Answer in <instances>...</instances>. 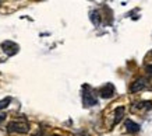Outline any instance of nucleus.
<instances>
[{
	"label": "nucleus",
	"mask_w": 152,
	"mask_h": 136,
	"mask_svg": "<svg viewBox=\"0 0 152 136\" xmlns=\"http://www.w3.org/2000/svg\"><path fill=\"white\" fill-rule=\"evenodd\" d=\"M152 108V101H141V103H137L133 105V109L134 112H145L148 109Z\"/></svg>",
	"instance_id": "6"
},
{
	"label": "nucleus",
	"mask_w": 152,
	"mask_h": 136,
	"mask_svg": "<svg viewBox=\"0 0 152 136\" xmlns=\"http://www.w3.org/2000/svg\"><path fill=\"white\" fill-rule=\"evenodd\" d=\"M1 49L7 56H14L15 53H18L20 47L18 44L13 42V41H4V42H1Z\"/></svg>",
	"instance_id": "3"
},
{
	"label": "nucleus",
	"mask_w": 152,
	"mask_h": 136,
	"mask_svg": "<svg viewBox=\"0 0 152 136\" xmlns=\"http://www.w3.org/2000/svg\"><path fill=\"white\" fill-rule=\"evenodd\" d=\"M10 103H11V98H10V97H7V98H3L1 101H0V109H3V108H6Z\"/></svg>",
	"instance_id": "10"
},
{
	"label": "nucleus",
	"mask_w": 152,
	"mask_h": 136,
	"mask_svg": "<svg viewBox=\"0 0 152 136\" xmlns=\"http://www.w3.org/2000/svg\"><path fill=\"white\" fill-rule=\"evenodd\" d=\"M147 87H148V80L144 79V77H140V79H137L133 83V84H131V87H130V91H131V93H138V91H142V90H145Z\"/></svg>",
	"instance_id": "5"
},
{
	"label": "nucleus",
	"mask_w": 152,
	"mask_h": 136,
	"mask_svg": "<svg viewBox=\"0 0 152 136\" xmlns=\"http://www.w3.org/2000/svg\"><path fill=\"white\" fill-rule=\"evenodd\" d=\"M91 20H92V23L95 24V25H99V20H101L99 13H98V11H94L92 14H91Z\"/></svg>",
	"instance_id": "9"
},
{
	"label": "nucleus",
	"mask_w": 152,
	"mask_h": 136,
	"mask_svg": "<svg viewBox=\"0 0 152 136\" xmlns=\"http://www.w3.org/2000/svg\"><path fill=\"white\" fill-rule=\"evenodd\" d=\"M7 132H10V133H28L29 132V122L25 118L14 119V121L9 122Z\"/></svg>",
	"instance_id": "1"
},
{
	"label": "nucleus",
	"mask_w": 152,
	"mask_h": 136,
	"mask_svg": "<svg viewBox=\"0 0 152 136\" xmlns=\"http://www.w3.org/2000/svg\"><path fill=\"white\" fill-rule=\"evenodd\" d=\"M98 93H99V95H101L102 98H110L116 93L115 86L112 84V83H106L105 86H102L101 89L98 90Z\"/></svg>",
	"instance_id": "4"
},
{
	"label": "nucleus",
	"mask_w": 152,
	"mask_h": 136,
	"mask_svg": "<svg viewBox=\"0 0 152 136\" xmlns=\"http://www.w3.org/2000/svg\"><path fill=\"white\" fill-rule=\"evenodd\" d=\"M0 4H1V1H0Z\"/></svg>",
	"instance_id": "13"
},
{
	"label": "nucleus",
	"mask_w": 152,
	"mask_h": 136,
	"mask_svg": "<svg viewBox=\"0 0 152 136\" xmlns=\"http://www.w3.org/2000/svg\"><path fill=\"white\" fill-rule=\"evenodd\" d=\"M124 112H126V108L124 107H119L115 109V119H113V126L115 125H117L121 119H123V117H124Z\"/></svg>",
	"instance_id": "8"
},
{
	"label": "nucleus",
	"mask_w": 152,
	"mask_h": 136,
	"mask_svg": "<svg viewBox=\"0 0 152 136\" xmlns=\"http://www.w3.org/2000/svg\"><path fill=\"white\" fill-rule=\"evenodd\" d=\"M126 126V131L130 132V133H137V132H140V129H141V126H140L137 122H134L133 119H127L124 123Z\"/></svg>",
	"instance_id": "7"
},
{
	"label": "nucleus",
	"mask_w": 152,
	"mask_h": 136,
	"mask_svg": "<svg viewBox=\"0 0 152 136\" xmlns=\"http://www.w3.org/2000/svg\"><path fill=\"white\" fill-rule=\"evenodd\" d=\"M52 136H59V135H52Z\"/></svg>",
	"instance_id": "12"
},
{
	"label": "nucleus",
	"mask_w": 152,
	"mask_h": 136,
	"mask_svg": "<svg viewBox=\"0 0 152 136\" xmlns=\"http://www.w3.org/2000/svg\"><path fill=\"white\" fill-rule=\"evenodd\" d=\"M145 70L148 72V75H151V76H152V65H148L147 67H145Z\"/></svg>",
	"instance_id": "11"
},
{
	"label": "nucleus",
	"mask_w": 152,
	"mask_h": 136,
	"mask_svg": "<svg viewBox=\"0 0 152 136\" xmlns=\"http://www.w3.org/2000/svg\"><path fill=\"white\" fill-rule=\"evenodd\" d=\"M83 104L84 107H94L98 104L96 94L88 84H85L83 87Z\"/></svg>",
	"instance_id": "2"
}]
</instances>
